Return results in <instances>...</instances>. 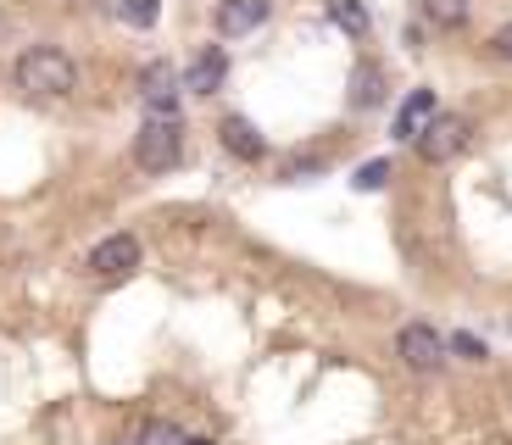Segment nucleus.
<instances>
[{
  "instance_id": "nucleus-1",
  "label": "nucleus",
  "mask_w": 512,
  "mask_h": 445,
  "mask_svg": "<svg viewBox=\"0 0 512 445\" xmlns=\"http://www.w3.org/2000/svg\"><path fill=\"white\" fill-rule=\"evenodd\" d=\"M12 73H17V89H23L28 101H62L78 84V67L62 45H28Z\"/></svg>"
},
{
  "instance_id": "nucleus-2",
  "label": "nucleus",
  "mask_w": 512,
  "mask_h": 445,
  "mask_svg": "<svg viewBox=\"0 0 512 445\" xmlns=\"http://www.w3.org/2000/svg\"><path fill=\"white\" fill-rule=\"evenodd\" d=\"M184 156V123L179 117H151V123L134 134V162L145 173H167V167H179Z\"/></svg>"
},
{
  "instance_id": "nucleus-3",
  "label": "nucleus",
  "mask_w": 512,
  "mask_h": 445,
  "mask_svg": "<svg viewBox=\"0 0 512 445\" xmlns=\"http://www.w3.org/2000/svg\"><path fill=\"white\" fill-rule=\"evenodd\" d=\"M468 140H474V123H468V117L462 112H435V123L423 128L412 145H418V156L429 167H440V162H451V156L468 151Z\"/></svg>"
},
{
  "instance_id": "nucleus-4",
  "label": "nucleus",
  "mask_w": 512,
  "mask_h": 445,
  "mask_svg": "<svg viewBox=\"0 0 512 445\" xmlns=\"http://www.w3.org/2000/svg\"><path fill=\"white\" fill-rule=\"evenodd\" d=\"M446 351H451V345L440 340L429 323H407V329L396 334V356L407 362L412 373H440V368H446Z\"/></svg>"
},
{
  "instance_id": "nucleus-5",
  "label": "nucleus",
  "mask_w": 512,
  "mask_h": 445,
  "mask_svg": "<svg viewBox=\"0 0 512 445\" xmlns=\"http://www.w3.org/2000/svg\"><path fill=\"white\" fill-rule=\"evenodd\" d=\"M134 267H140V240H134V234H112V240H101L90 251L95 279H123V273H134Z\"/></svg>"
},
{
  "instance_id": "nucleus-6",
  "label": "nucleus",
  "mask_w": 512,
  "mask_h": 445,
  "mask_svg": "<svg viewBox=\"0 0 512 445\" xmlns=\"http://www.w3.org/2000/svg\"><path fill=\"white\" fill-rule=\"evenodd\" d=\"M179 84H184V78L173 73L167 62L145 67V73H140V101L151 106V117H179V112H173V106H179Z\"/></svg>"
},
{
  "instance_id": "nucleus-7",
  "label": "nucleus",
  "mask_w": 512,
  "mask_h": 445,
  "mask_svg": "<svg viewBox=\"0 0 512 445\" xmlns=\"http://www.w3.org/2000/svg\"><path fill=\"white\" fill-rule=\"evenodd\" d=\"M262 23H268V0H223V6H218V34L223 39L256 34Z\"/></svg>"
},
{
  "instance_id": "nucleus-8",
  "label": "nucleus",
  "mask_w": 512,
  "mask_h": 445,
  "mask_svg": "<svg viewBox=\"0 0 512 445\" xmlns=\"http://www.w3.org/2000/svg\"><path fill=\"white\" fill-rule=\"evenodd\" d=\"M435 89H412L407 101H401V112H396V140H418L423 128L435 123Z\"/></svg>"
},
{
  "instance_id": "nucleus-9",
  "label": "nucleus",
  "mask_w": 512,
  "mask_h": 445,
  "mask_svg": "<svg viewBox=\"0 0 512 445\" xmlns=\"http://www.w3.org/2000/svg\"><path fill=\"white\" fill-rule=\"evenodd\" d=\"M223 73H229V56H223V51H201V56H195V67L184 73V89H195V95H212V89L223 84Z\"/></svg>"
},
{
  "instance_id": "nucleus-10",
  "label": "nucleus",
  "mask_w": 512,
  "mask_h": 445,
  "mask_svg": "<svg viewBox=\"0 0 512 445\" xmlns=\"http://www.w3.org/2000/svg\"><path fill=\"white\" fill-rule=\"evenodd\" d=\"M218 134H223V145H229V151L240 156V162H256V156L268 151V145H262V134H256V128L245 123V117H223Z\"/></svg>"
},
{
  "instance_id": "nucleus-11",
  "label": "nucleus",
  "mask_w": 512,
  "mask_h": 445,
  "mask_svg": "<svg viewBox=\"0 0 512 445\" xmlns=\"http://www.w3.org/2000/svg\"><path fill=\"white\" fill-rule=\"evenodd\" d=\"M423 17L435 28H462L468 23V0H423Z\"/></svg>"
},
{
  "instance_id": "nucleus-12",
  "label": "nucleus",
  "mask_w": 512,
  "mask_h": 445,
  "mask_svg": "<svg viewBox=\"0 0 512 445\" xmlns=\"http://www.w3.org/2000/svg\"><path fill=\"white\" fill-rule=\"evenodd\" d=\"M329 17H334L340 28H346L351 39L368 34V12H362V0H329Z\"/></svg>"
},
{
  "instance_id": "nucleus-13",
  "label": "nucleus",
  "mask_w": 512,
  "mask_h": 445,
  "mask_svg": "<svg viewBox=\"0 0 512 445\" xmlns=\"http://www.w3.org/2000/svg\"><path fill=\"white\" fill-rule=\"evenodd\" d=\"M140 445H190V440H184L173 423H145V429H140Z\"/></svg>"
},
{
  "instance_id": "nucleus-14",
  "label": "nucleus",
  "mask_w": 512,
  "mask_h": 445,
  "mask_svg": "<svg viewBox=\"0 0 512 445\" xmlns=\"http://www.w3.org/2000/svg\"><path fill=\"white\" fill-rule=\"evenodd\" d=\"M379 101V67H357V106Z\"/></svg>"
},
{
  "instance_id": "nucleus-15",
  "label": "nucleus",
  "mask_w": 512,
  "mask_h": 445,
  "mask_svg": "<svg viewBox=\"0 0 512 445\" xmlns=\"http://www.w3.org/2000/svg\"><path fill=\"white\" fill-rule=\"evenodd\" d=\"M123 23H134V28H151V23H156V0H128Z\"/></svg>"
},
{
  "instance_id": "nucleus-16",
  "label": "nucleus",
  "mask_w": 512,
  "mask_h": 445,
  "mask_svg": "<svg viewBox=\"0 0 512 445\" xmlns=\"http://www.w3.org/2000/svg\"><path fill=\"white\" fill-rule=\"evenodd\" d=\"M451 351L468 356V362H485V340H474V334H451Z\"/></svg>"
},
{
  "instance_id": "nucleus-17",
  "label": "nucleus",
  "mask_w": 512,
  "mask_h": 445,
  "mask_svg": "<svg viewBox=\"0 0 512 445\" xmlns=\"http://www.w3.org/2000/svg\"><path fill=\"white\" fill-rule=\"evenodd\" d=\"M384 178H390V162H368V167L357 173V184H362V190H379Z\"/></svg>"
},
{
  "instance_id": "nucleus-18",
  "label": "nucleus",
  "mask_w": 512,
  "mask_h": 445,
  "mask_svg": "<svg viewBox=\"0 0 512 445\" xmlns=\"http://www.w3.org/2000/svg\"><path fill=\"white\" fill-rule=\"evenodd\" d=\"M490 51H496L501 62H512V23H501L496 34H490Z\"/></svg>"
},
{
  "instance_id": "nucleus-19",
  "label": "nucleus",
  "mask_w": 512,
  "mask_h": 445,
  "mask_svg": "<svg viewBox=\"0 0 512 445\" xmlns=\"http://www.w3.org/2000/svg\"><path fill=\"white\" fill-rule=\"evenodd\" d=\"M95 12H106V17H123V12H128V0H95Z\"/></svg>"
},
{
  "instance_id": "nucleus-20",
  "label": "nucleus",
  "mask_w": 512,
  "mask_h": 445,
  "mask_svg": "<svg viewBox=\"0 0 512 445\" xmlns=\"http://www.w3.org/2000/svg\"><path fill=\"white\" fill-rule=\"evenodd\" d=\"M6 28H12V23H6V17H0V39H6Z\"/></svg>"
},
{
  "instance_id": "nucleus-21",
  "label": "nucleus",
  "mask_w": 512,
  "mask_h": 445,
  "mask_svg": "<svg viewBox=\"0 0 512 445\" xmlns=\"http://www.w3.org/2000/svg\"><path fill=\"white\" fill-rule=\"evenodd\" d=\"M190 445H212V440H190Z\"/></svg>"
}]
</instances>
